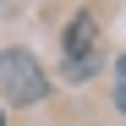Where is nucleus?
I'll list each match as a JSON object with an SVG mask.
<instances>
[{
    "mask_svg": "<svg viewBox=\"0 0 126 126\" xmlns=\"http://www.w3.org/2000/svg\"><path fill=\"white\" fill-rule=\"evenodd\" d=\"M0 126H6V115H0Z\"/></svg>",
    "mask_w": 126,
    "mask_h": 126,
    "instance_id": "4",
    "label": "nucleus"
},
{
    "mask_svg": "<svg viewBox=\"0 0 126 126\" xmlns=\"http://www.w3.org/2000/svg\"><path fill=\"white\" fill-rule=\"evenodd\" d=\"M115 110L126 115V55L115 60Z\"/></svg>",
    "mask_w": 126,
    "mask_h": 126,
    "instance_id": "3",
    "label": "nucleus"
},
{
    "mask_svg": "<svg viewBox=\"0 0 126 126\" xmlns=\"http://www.w3.org/2000/svg\"><path fill=\"white\" fill-rule=\"evenodd\" d=\"M99 71V16L93 11H77L71 28H66V77L71 82H88Z\"/></svg>",
    "mask_w": 126,
    "mask_h": 126,
    "instance_id": "2",
    "label": "nucleus"
},
{
    "mask_svg": "<svg viewBox=\"0 0 126 126\" xmlns=\"http://www.w3.org/2000/svg\"><path fill=\"white\" fill-rule=\"evenodd\" d=\"M49 93V77L38 71V60L28 49H0V99L11 104H38Z\"/></svg>",
    "mask_w": 126,
    "mask_h": 126,
    "instance_id": "1",
    "label": "nucleus"
}]
</instances>
